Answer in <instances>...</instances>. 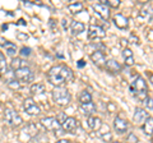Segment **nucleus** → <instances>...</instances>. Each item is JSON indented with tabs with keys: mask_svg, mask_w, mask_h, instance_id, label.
Wrapping results in <instances>:
<instances>
[{
	"mask_svg": "<svg viewBox=\"0 0 153 143\" xmlns=\"http://www.w3.org/2000/svg\"><path fill=\"white\" fill-rule=\"evenodd\" d=\"M93 9L103 21H107L110 18V8H108V5H103V4L97 3V4H93Z\"/></svg>",
	"mask_w": 153,
	"mask_h": 143,
	"instance_id": "obj_13",
	"label": "nucleus"
},
{
	"mask_svg": "<svg viewBox=\"0 0 153 143\" xmlns=\"http://www.w3.org/2000/svg\"><path fill=\"white\" fill-rule=\"evenodd\" d=\"M88 37L91 40H98V39H103V37H106V32L102 27L100 26H89L88 27Z\"/></svg>",
	"mask_w": 153,
	"mask_h": 143,
	"instance_id": "obj_8",
	"label": "nucleus"
},
{
	"mask_svg": "<svg viewBox=\"0 0 153 143\" xmlns=\"http://www.w3.org/2000/svg\"><path fill=\"white\" fill-rule=\"evenodd\" d=\"M139 18L144 19L146 22H151L153 19V8L149 4H144L139 10Z\"/></svg>",
	"mask_w": 153,
	"mask_h": 143,
	"instance_id": "obj_14",
	"label": "nucleus"
},
{
	"mask_svg": "<svg viewBox=\"0 0 153 143\" xmlns=\"http://www.w3.org/2000/svg\"><path fill=\"white\" fill-rule=\"evenodd\" d=\"M55 143H70L68 139H59V141H56Z\"/></svg>",
	"mask_w": 153,
	"mask_h": 143,
	"instance_id": "obj_39",
	"label": "nucleus"
},
{
	"mask_svg": "<svg viewBox=\"0 0 153 143\" xmlns=\"http://www.w3.org/2000/svg\"><path fill=\"white\" fill-rule=\"evenodd\" d=\"M33 143H49L46 134H42V133H37V134L32 138Z\"/></svg>",
	"mask_w": 153,
	"mask_h": 143,
	"instance_id": "obj_27",
	"label": "nucleus"
},
{
	"mask_svg": "<svg viewBox=\"0 0 153 143\" xmlns=\"http://www.w3.org/2000/svg\"><path fill=\"white\" fill-rule=\"evenodd\" d=\"M17 39H18V40H23V41H26V40L28 39V36H27V35H25V33H21V32H19L18 35H17Z\"/></svg>",
	"mask_w": 153,
	"mask_h": 143,
	"instance_id": "obj_36",
	"label": "nucleus"
},
{
	"mask_svg": "<svg viewBox=\"0 0 153 143\" xmlns=\"http://www.w3.org/2000/svg\"><path fill=\"white\" fill-rule=\"evenodd\" d=\"M10 66H12V69L16 72V70H18V69L27 68L28 64H27V61H26L25 59H22V58H13L12 63H10Z\"/></svg>",
	"mask_w": 153,
	"mask_h": 143,
	"instance_id": "obj_19",
	"label": "nucleus"
},
{
	"mask_svg": "<svg viewBox=\"0 0 153 143\" xmlns=\"http://www.w3.org/2000/svg\"><path fill=\"white\" fill-rule=\"evenodd\" d=\"M5 44H7V40L3 39V37H0V46H4Z\"/></svg>",
	"mask_w": 153,
	"mask_h": 143,
	"instance_id": "obj_38",
	"label": "nucleus"
},
{
	"mask_svg": "<svg viewBox=\"0 0 153 143\" xmlns=\"http://www.w3.org/2000/svg\"><path fill=\"white\" fill-rule=\"evenodd\" d=\"M23 109H25V111L31 116L38 115V114L41 112L40 106L36 104V101L32 97H28V98H26L25 101H23Z\"/></svg>",
	"mask_w": 153,
	"mask_h": 143,
	"instance_id": "obj_7",
	"label": "nucleus"
},
{
	"mask_svg": "<svg viewBox=\"0 0 153 143\" xmlns=\"http://www.w3.org/2000/svg\"><path fill=\"white\" fill-rule=\"evenodd\" d=\"M73 77V70L64 64H57L47 72V79L55 87H63L65 83L70 82Z\"/></svg>",
	"mask_w": 153,
	"mask_h": 143,
	"instance_id": "obj_1",
	"label": "nucleus"
},
{
	"mask_svg": "<svg viewBox=\"0 0 153 143\" xmlns=\"http://www.w3.org/2000/svg\"><path fill=\"white\" fill-rule=\"evenodd\" d=\"M76 128H78V121H76L75 118L69 116L61 123V129L66 133H73Z\"/></svg>",
	"mask_w": 153,
	"mask_h": 143,
	"instance_id": "obj_10",
	"label": "nucleus"
},
{
	"mask_svg": "<svg viewBox=\"0 0 153 143\" xmlns=\"http://www.w3.org/2000/svg\"><path fill=\"white\" fill-rule=\"evenodd\" d=\"M114 23H115V26L117 28H120V30H126L128 26H129V19L124 16V14L119 13L114 17Z\"/></svg>",
	"mask_w": 153,
	"mask_h": 143,
	"instance_id": "obj_16",
	"label": "nucleus"
},
{
	"mask_svg": "<svg viewBox=\"0 0 153 143\" xmlns=\"http://www.w3.org/2000/svg\"><path fill=\"white\" fill-rule=\"evenodd\" d=\"M87 123H88L89 129H92V130H98L102 127V120L97 116H88Z\"/></svg>",
	"mask_w": 153,
	"mask_h": 143,
	"instance_id": "obj_17",
	"label": "nucleus"
},
{
	"mask_svg": "<svg viewBox=\"0 0 153 143\" xmlns=\"http://www.w3.org/2000/svg\"><path fill=\"white\" fill-rule=\"evenodd\" d=\"M106 69L110 72V73H112V74H115V73H117V72H120L121 70V65L117 63L115 59H110V60H107L106 61Z\"/></svg>",
	"mask_w": 153,
	"mask_h": 143,
	"instance_id": "obj_18",
	"label": "nucleus"
},
{
	"mask_svg": "<svg viewBox=\"0 0 153 143\" xmlns=\"http://www.w3.org/2000/svg\"><path fill=\"white\" fill-rule=\"evenodd\" d=\"M129 88H130V92L135 97L139 98L140 101H144V100L148 98V86L146 83L144 78L140 77V75H138Z\"/></svg>",
	"mask_w": 153,
	"mask_h": 143,
	"instance_id": "obj_2",
	"label": "nucleus"
},
{
	"mask_svg": "<svg viewBox=\"0 0 153 143\" xmlns=\"http://www.w3.org/2000/svg\"><path fill=\"white\" fill-rule=\"evenodd\" d=\"M91 60H92L97 66H100V68H102V66L106 65V61H107L105 54L102 51H100V50H96V51H93L92 54H91Z\"/></svg>",
	"mask_w": 153,
	"mask_h": 143,
	"instance_id": "obj_12",
	"label": "nucleus"
},
{
	"mask_svg": "<svg viewBox=\"0 0 153 143\" xmlns=\"http://www.w3.org/2000/svg\"><path fill=\"white\" fill-rule=\"evenodd\" d=\"M46 92V87L44 83H33L31 86V93L32 95H44Z\"/></svg>",
	"mask_w": 153,
	"mask_h": 143,
	"instance_id": "obj_21",
	"label": "nucleus"
},
{
	"mask_svg": "<svg viewBox=\"0 0 153 143\" xmlns=\"http://www.w3.org/2000/svg\"><path fill=\"white\" fill-rule=\"evenodd\" d=\"M70 30L73 35H80L82 32H84L85 30V26L83 25L82 22H78V21H73L70 25Z\"/></svg>",
	"mask_w": 153,
	"mask_h": 143,
	"instance_id": "obj_20",
	"label": "nucleus"
},
{
	"mask_svg": "<svg viewBox=\"0 0 153 143\" xmlns=\"http://www.w3.org/2000/svg\"><path fill=\"white\" fill-rule=\"evenodd\" d=\"M14 78L19 82H25V83H30L35 78V74H33V72L28 68H22V69H18L14 72Z\"/></svg>",
	"mask_w": 153,
	"mask_h": 143,
	"instance_id": "obj_5",
	"label": "nucleus"
},
{
	"mask_svg": "<svg viewBox=\"0 0 153 143\" xmlns=\"http://www.w3.org/2000/svg\"><path fill=\"white\" fill-rule=\"evenodd\" d=\"M80 107H82V110L84 111L85 115H88V116H92V114H94V111H96V106L93 102L80 104Z\"/></svg>",
	"mask_w": 153,
	"mask_h": 143,
	"instance_id": "obj_23",
	"label": "nucleus"
},
{
	"mask_svg": "<svg viewBox=\"0 0 153 143\" xmlns=\"http://www.w3.org/2000/svg\"><path fill=\"white\" fill-rule=\"evenodd\" d=\"M114 143H121V142H114Z\"/></svg>",
	"mask_w": 153,
	"mask_h": 143,
	"instance_id": "obj_43",
	"label": "nucleus"
},
{
	"mask_svg": "<svg viewBox=\"0 0 153 143\" xmlns=\"http://www.w3.org/2000/svg\"><path fill=\"white\" fill-rule=\"evenodd\" d=\"M152 143H153V134H152Z\"/></svg>",
	"mask_w": 153,
	"mask_h": 143,
	"instance_id": "obj_42",
	"label": "nucleus"
},
{
	"mask_svg": "<svg viewBox=\"0 0 153 143\" xmlns=\"http://www.w3.org/2000/svg\"><path fill=\"white\" fill-rule=\"evenodd\" d=\"M79 101H80V104L92 102V96H91V93L88 91H83V92H80V95H79Z\"/></svg>",
	"mask_w": 153,
	"mask_h": 143,
	"instance_id": "obj_26",
	"label": "nucleus"
},
{
	"mask_svg": "<svg viewBox=\"0 0 153 143\" xmlns=\"http://www.w3.org/2000/svg\"><path fill=\"white\" fill-rule=\"evenodd\" d=\"M123 56H124V60H125V59H130V58H133V51L130 49H128V47H125L124 51H123Z\"/></svg>",
	"mask_w": 153,
	"mask_h": 143,
	"instance_id": "obj_30",
	"label": "nucleus"
},
{
	"mask_svg": "<svg viewBox=\"0 0 153 143\" xmlns=\"http://www.w3.org/2000/svg\"><path fill=\"white\" fill-rule=\"evenodd\" d=\"M102 141H105V142H111V139H112V136H111V133H105V134H102Z\"/></svg>",
	"mask_w": 153,
	"mask_h": 143,
	"instance_id": "obj_35",
	"label": "nucleus"
},
{
	"mask_svg": "<svg viewBox=\"0 0 153 143\" xmlns=\"http://www.w3.org/2000/svg\"><path fill=\"white\" fill-rule=\"evenodd\" d=\"M78 66H79V68H83V66H84V60H79L78 61Z\"/></svg>",
	"mask_w": 153,
	"mask_h": 143,
	"instance_id": "obj_40",
	"label": "nucleus"
},
{
	"mask_svg": "<svg viewBox=\"0 0 153 143\" xmlns=\"http://www.w3.org/2000/svg\"><path fill=\"white\" fill-rule=\"evenodd\" d=\"M26 134H27L26 139H32V138L37 134V127H36L35 123H30L26 128H23V130L21 132V138Z\"/></svg>",
	"mask_w": 153,
	"mask_h": 143,
	"instance_id": "obj_15",
	"label": "nucleus"
},
{
	"mask_svg": "<svg viewBox=\"0 0 153 143\" xmlns=\"http://www.w3.org/2000/svg\"><path fill=\"white\" fill-rule=\"evenodd\" d=\"M107 5H108V8H119V5H120V0H108Z\"/></svg>",
	"mask_w": 153,
	"mask_h": 143,
	"instance_id": "obj_31",
	"label": "nucleus"
},
{
	"mask_svg": "<svg viewBox=\"0 0 153 143\" xmlns=\"http://www.w3.org/2000/svg\"><path fill=\"white\" fill-rule=\"evenodd\" d=\"M4 119H5V121L9 124L10 127L16 128V127H19L21 124L23 123V119L22 116L19 115V114L14 110L13 107L8 106L5 109V111H4Z\"/></svg>",
	"mask_w": 153,
	"mask_h": 143,
	"instance_id": "obj_4",
	"label": "nucleus"
},
{
	"mask_svg": "<svg viewBox=\"0 0 153 143\" xmlns=\"http://www.w3.org/2000/svg\"><path fill=\"white\" fill-rule=\"evenodd\" d=\"M8 87L12 89H19L21 88V83L17 79H10V80H8Z\"/></svg>",
	"mask_w": 153,
	"mask_h": 143,
	"instance_id": "obj_29",
	"label": "nucleus"
},
{
	"mask_svg": "<svg viewBox=\"0 0 153 143\" xmlns=\"http://www.w3.org/2000/svg\"><path fill=\"white\" fill-rule=\"evenodd\" d=\"M68 10L71 14H76L83 10V4L82 3H70L68 5Z\"/></svg>",
	"mask_w": 153,
	"mask_h": 143,
	"instance_id": "obj_25",
	"label": "nucleus"
},
{
	"mask_svg": "<svg viewBox=\"0 0 153 143\" xmlns=\"http://www.w3.org/2000/svg\"><path fill=\"white\" fill-rule=\"evenodd\" d=\"M31 49L30 47H26V46H23L22 49H21V52H19V54H21L22 56H30L31 55Z\"/></svg>",
	"mask_w": 153,
	"mask_h": 143,
	"instance_id": "obj_32",
	"label": "nucleus"
},
{
	"mask_svg": "<svg viewBox=\"0 0 153 143\" xmlns=\"http://www.w3.org/2000/svg\"><path fill=\"white\" fill-rule=\"evenodd\" d=\"M142 128H143V132H144L147 136H152L153 134V118H151V116L148 118L146 123L142 125Z\"/></svg>",
	"mask_w": 153,
	"mask_h": 143,
	"instance_id": "obj_22",
	"label": "nucleus"
},
{
	"mask_svg": "<svg viewBox=\"0 0 153 143\" xmlns=\"http://www.w3.org/2000/svg\"><path fill=\"white\" fill-rule=\"evenodd\" d=\"M128 143H138V137L134 133H129L128 134Z\"/></svg>",
	"mask_w": 153,
	"mask_h": 143,
	"instance_id": "obj_33",
	"label": "nucleus"
},
{
	"mask_svg": "<svg viewBox=\"0 0 153 143\" xmlns=\"http://www.w3.org/2000/svg\"><path fill=\"white\" fill-rule=\"evenodd\" d=\"M51 96L54 102L57 104L59 106H66V105L70 104V100H71V95L69 92V89L65 87H55L51 92Z\"/></svg>",
	"mask_w": 153,
	"mask_h": 143,
	"instance_id": "obj_3",
	"label": "nucleus"
},
{
	"mask_svg": "<svg viewBox=\"0 0 153 143\" xmlns=\"http://www.w3.org/2000/svg\"><path fill=\"white\" fill-rule=\"evenodd\" d=\"M133 64H134V58L125 59V65H133Z\"/></svg>",
	"mask_w": 153,
	"mask_h": 143,
	"instance_id": "obj_37",
	"label": "nucleus"
},
{
	"mask_svg": "<svg viewBox=\"0 0 153 143\" xmlns=\"http://www.w3.org/2000/svg\"><path fill=\"white\" fill-rule=\"evenodd\" d=\"M114 128L117 133L124 134V133H126V130L129 129V123L125 120V119H123L120 116H116L115 120H114Z\"/></svg>",
	"mask_w": 153,
	"mask_h": 143,
	"instance_id": "obj_11",
	"label": "nucleus"
},
{
	"mask_svg": "<svg viewBox=\"0 0 153 143\" xmlns=\"http://www.w3.org/2000/svg\"><path fill=\"white\" fill-rule=\"evenodd\" d=\"M149 118L148 112L142 107H137L135 111H134V115H133V121L138 124V125H143L146 123V120Z\"/></svg>",
	"mask_w": 153,
	"mask_h": 143,
	"instance_id": "obj_9",
	"label": "nucleus"
},
{
	"mask_svg": "<svg viewBox=\"0 0 153 143\" xmlns=\"http://www.w3.org/2000/svg\"><path fill=\"white\" fill-rule=\"evenodd\" d=\"M8 69V63L5 60V56H4L3 52H0V72L1 73H5Z\"/></svg>",
	"mask_w": 153,
	"mask_h": 143,
	"instance_id": "obj_28",
	"label": "nucleus"
},
{
	"mask_svg": "<svg viewBox=\"0 0 153 143\" xmlns=\"http://www.w3.org/2000/svg\"><path fill=\"white\" fill-rule=\"evenodd\" d=\"M40 123L42 124V127H44L46 130H50V132H56L61 128V123L57 120L56 118H52V116L42 118Z\"/></svg>",
	"mask_w": 153,
	"mask_h": 143,
	"instance_id": "obj_6",
	"label": "nucleus"
},
{
	"mask_svg": "<svg viewBox=\"0 0 153 143\" xmlns=\"http://www.w3.org/2000/svg\"><path fill=\"white\" fill-rule=\"evenodd\" d=\"M149 80H151V83L153 84V74H151V75H149Z\"/></svg>",
	"mask_w": 153,
	"mask_h": 143,
	"instance_id": "obj_41",
	"label": "nucleus"
},
{
	"mask_svg": "<svg viewBox=\"0 0 153 143\" xmlns=\"http://www.w3.org/2000/svg\"><path fill=\"white\" fill-rule=\"evenodd\" d=\"M143 102H144V105H146V106H147L148 109H149V110H153V98L148 97V98H147V100H144Z\"/></svg>",
	"mask_w": 153,
	"mask_h": 143,
	"instance_id": "obj_34",
	"label": "nucleus"
},
{
	"mask_svg": "<svg viewBox=\"0 0 153 143\" xmlns=\"http://www.w3.org/2000/svg\"><path fill=\"white\" fill-rule=\"evenodd\" d=\"M4 49H5V52L9 55V56H12V58H16V54H17V46L12 44V42H9L7 41V44L3 46Z\"/></svg>",
	"mask_w": 153,
	"mask_h": 143,
	"instance_id": "obj_24",
	"label": "nucleus"
}]
</instances>
